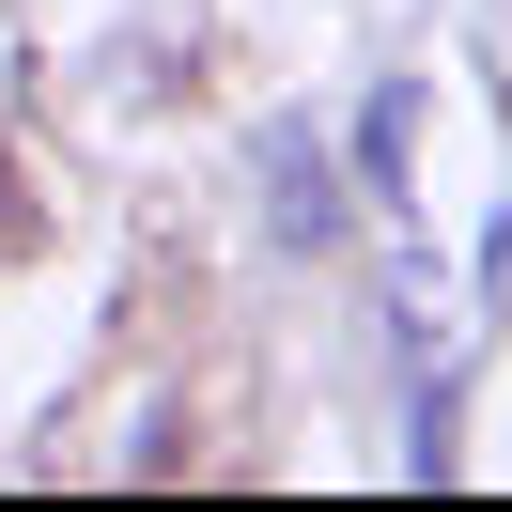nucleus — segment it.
<instances>
[{"label": "nucleus", "instance_id": "obj_1", "mask_svg": "<svg viewBox=\"0 0 512 512\" xmlns=\"http://www.w3.org/2000/svg\"><path fill=\"white\" fill-rule=\"evenodd\" d=\"M0 202H16V156H0Z\"/></svg>", "mask_w": 512, "mask_h": 512}]
</instances>
